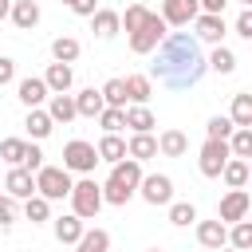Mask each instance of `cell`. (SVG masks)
Returning <instances> with one entry per match:
<instances>
[{
	"label": "cell",
	"mask_w": 252,
	"mask_h": 252,
	"mask_svg": "<svg viewBox=\"0 0 252 252\" xmlns=\"http://www.w3.org/2000/svg\"><path fill=\"white\" fill-rule=\"evenodd\" d=\"M158 59H154V75L158 83H165L169 91H189L201 83V75L209 71L197 39L189 32H165V39L154 47Z\"/></svg>",
	"instance_id": "obj_1"
},
{
	"label": "cell",
	"mask_w": 252,
	"mask_h": 252,
	"mask_svg": "<svg viewBox=\"0 0 252 252\" xmlns=\"http://www.w3.org/2000/svg\"><path fill=\"white\" fill-rule=\"evenodd\" d=\"M118 28H126V35H130V51L134 55H150L161 39H165V20L158 16V12H150L146 4H130L122 16H118Z\"/></svg>",
	"instance_id": "obj_2"
},
{
	"label": "cell",
	"mask_w": 252,
	"mask_h": 252,
	"mask_svg": "<svg viewBox=\"0 0 252 252\" xmlns=\"http://www.w3.org/2000/svg\"><path fill=\"white\" fill-rule=\"evenodd\" d=\"M67 197H71V213H75L79 220H94V217H98V209H102V189H98V181H94V177L75 181Z\"/></svg>",
	"instance_id": "obj_3"
},
{
	"label": "cell",
	"mask_w": 252,
	"mask_h": 252,
	"mask_svg": "<svg viewBox=\"0 0 252 252\" xmlns=\"http://www.w3.org/2000/svg\"><path fill=\"white\" fill-rule=\"evenodd\" d=\"M32 177H35V193L47 197V201H63V197L71 193V185H75L63 165H39Z\"/></svg>",
	"instance_id": "obj_4"
},
{
	"label": "cell",
	"mask_w": 252,
	"mask_h": 252,
	"mask_svg": "<svg viewBox=\"0 0 252 252\" xmlns=\"http://www.w3.org/2000/svg\"><path fill=\"white\" fill-rule=\"evenodd\" d=\"M94 165H98V150H94L91 142L71 138V142L63 146V169H67V173H94Z\"/></svg>",
	"instance_id": "obj_5"
},
{
	"label": "cell",
	"mask_w": 252,
	"mask_h": 252,
	"mask_svg": "<svg viewBox=\"0 0 252 252\" xmlns=\"http://www.w3.org/2000/svg\"><path fill=\"white\" fill-rule=\"evenodd\" d=\"M228 158H232L228 142H220V138H205L197 165H201V173H205V177H220V169H224V161H228Z\"/></svg>",
	"instance_id": "obj_6"
},
{
	"label": "cell",
	"mask_w": 252,
	"mask_h": 252,
	"mask_svg": "<svg viewBox=\"0 0 252 252\" xmlns=\"http://www.w3.org/2000/svg\"><path fill=\"white\" fill-rule=\"evenodd\" d=\"M138 193H142L146 205H169V201H173V181H169L165 173H150V177L142 173Z\"/></svg>",
	"instance_id": "obj_7"
},
{
	"label": "cell",
	"mask_w": 252,
	"mask_h": 252,
	"mask_svg": "<svg viewBox=\"0 0 252 252\" xmlns=\"http://www.w3.org/2000/svg\"><path fill=\"white\" fill-rule=\"evenodd\" d=\"M248 209H252V197H248V189H228V193L220 197L217 220H224V224H236V220H244V217H248Z\"/></svg>",
	"instance_id": "obj_8"
},
{
	"label": "cell",
	"mask_w": 252,
	"mask_h": 252,
	"mask_svg": "<svg viewBox=\"0 0 252 252\" xmlns=\"http://www.w3.org/2000/svg\"><path fill=\"white\" fill-rule=\"evenodd\" d=\"M197 12H201L197 0H165L158 16L165 20V28H189V24L197 20Z\"/></svg>",
	"instance_id": "obj_9"
},
{
	"label": "cell",
	"mask_w": 252,
	"mask_h": 252,
	"mask_svg": "<svg viewBox=\"0 0 252 252\" xmlns=\"http://www.w3.org/2000/svg\"><path fill=\"white\" fill-rule=\"evenodd\" d=\"M193 28H197V35H193V39H205V43H213V47L224 39V16H213V12H197Z\"/></svg>",
	"instance_id": "obj_10"
},
{
	"label": "cell",
	"mask_w": 252,
	"mask_h": 252,
	"mask_svg": "<svg viewBox=\"0 0 252 252\" xmlns=\"http://www.w3.org/2000/svg\"><path fill=\"white\" fill-rule=\"evenodd\" d=\"M16 94H20V102H24L28 110H32V106H43L51 91H47V83H43V79L28 75V79H20V83H16Z\"/></svg>",
	"instance_id": "obj_11"
},
{
	"label": "cell",
	"mask_w": 252,
	"mask_h": 252,
	"mask_svg": "<svg viewBox=\"0 0 252 252\" xmlns=\"http://www.w3.org/2000/svg\"><path fill=\"white\" fill-rule=\"evenodd\" d=\"M110 181H118L122 189L138 193V181H142V161H134V158H122V161H114V169H110Z\"/></svg>",
	"instance_id": "obj_12"
},
{
	"label": "cell",
	"mask_w": 252,
	"mask_h": 252,
	"mask_svg": "<svg viewBox=\"0 0 252 252\" xmlns=\"http://www.w3.org/2000/svg\"><path fill=\"white\" fill-rule=\"evenodd\" d=\"M4 189H8V197H20V201H24V197L35 193V177H32L24 165H12L8 177H4Z\"/></svg>",
	"instance_id": "obj_13"
},
{
	"label": "cell",
	"mask_w": 252,
	"mask_h": 252,
	"mask_svg": "<svg viewBox=\"0 0 252 252\" xmlns=\"http://www.w3.org/2000/svg\"><path fill=\"white\" fill-rule=\"evenodd\" d=\"M197 240H201V248H224L228 244V224L224 220H201L197 224Z\"/></svg>",
	"instance_id": "obj_14"
},
{
	"label": "cell",
	"mask_w": 252,
	"mask_h": 252,
	"mask_svg": "<svg viewBox=\"0 0 252 252\" xmlns=\"http://www.w3.org/2000/svg\"><path fill=\"white\" fill-rule=\"evenodd\" d=\"M8 16H12V24H16L20 32H32V28L39 24V4H35V0H12Z\"/></svg>",
	"instance_id": "obj_15"
},
{
	"label": "cell",
	"mask_w": 252,
	"mask_h": 252,
	"mask_svg": "<svg viewBox=\"0 0 252 252\" xmlns=\"http://www.w3.org/2000/svg\"><path fill=\"white\" fill-rule=\"evenodd\" d=\"M122 118H126V126H130L134 134H150V130H154V114H150L146 102H130V106H122Z\"/></svg>",
	"instance_id": "obj_16"
},
{
	"label": "cell",
	"mask_w": 252,
	"mask_h": 252,
	"mask_svg": "<svg viewBox=\"0 0 252 252\" xmlns=\"http://www.w3.org/2000/svg\"><path fill=\"white\" fill-rule=\"evenodd\" d=\"M51 228H55V240H59V244H75V240L83 236V228H87V224H83L75 213H63V217H55V220H51Z\"/></svg>",
	"instance_id": "obj_17"
},
{
	"label": "cell",
	"mask_w": 252,
	"mask_h": 252,
	"mask_svg": "<svg viewBox=\"0 0 252 252\" xmlns=\"http://www.w3.org/2000/svg\"><path fill=\"white\" fill-rule=\"evenodd\" d=\"M43 83H47V91H51V94H63V91H71V83H75V71H71V63H51V67H47V75H43Z\"/></svg>",
	"instance_id": "obj_18"
},
{
	"label": "cell",
	"mask_w": 252,
	"mask_h": 252,
	"mask_svg": "<svg viewBox=\"0 0 252 252\" xmlns=\"http://www.w3.org/2000/svg\"><path fill=\"white\" fill-rule=\"evenodd\" d=\"M102 106H106V102H102V91H94V87H87V91L75 94V114H79V118H98Z\"/></svg>",
	"instance_id": "obj_19"
},
{
	"label": "cell",
	"mask_w": 252,
	"mask_h": 252,
	"mask_svg": "<svg viewBox=\"0 0 252 252\" xmlns=\"http://www.w3.org/2000/svg\"><path fill=\"white\" fill-rule=\"evenodd\" d=\"M24 126H28V138H32V142H43V138H47V134L55 130L51 114H47V110H39V106H32V110H28Z\"/></svg>",
	"instance_id": "obj_20"
},
{
	"label": "cell",
	"mask_w": 252,
	"mask_h": 252,
	"mask_svg": "<svg viewBox=\"0 0 252 252\" xmlns=\"http://www.w3.org/2000/svg\"><path fill=\"white\" fill-rule=\"evenodd\" d=\"M126 158H134V161H150V158H158V138H154V134H130V142H126Z\"/></svg>",
	"instance_id": "obj_21"
},
{
	"label": "cell",
	"mask_w": 252,
	"mask_h": 252,
	"mask_svg": "<svg viewBox=\"0 0 252 252\" xmlns=\"http://www.w3.org/2000/svg\"><path fill=\"white\" fill-rule=\"evenodd\" d=\"M91 32H94L98 39H114V35H118V12H110V8H94V16H91Z\"/></svg>",
	"instance_id": "obj_22"
},
{
	"label": "cell",
	"mask_w": 252,
	"mask_h": 252,
	"mask_svg": "<svg viewBox=\"0 0 252 252\" xmlns=\"http://www.w3.org/2000/svg\"><path fill=\"white\" fill-rule=\"evenodd\" d=\"M47 114H51V122H71V118H79L75 114V94H47Z\"/></svg>",
	"instance_id": "obj_23"
},
{
	"label": "cell",
	"mask_w": 252,
	"mask_h": 252,
	"mask_svg": "<svg viewBox=\"0 0 252 252\" xmlns=\"http://www.w3.org/2000/svg\"><path fill=\"white\" fill-rule=\"evenodd\" d=\"M75 252H110V232L106 228H83L75 240Z\"/></svg>",
	"instance_id": "obj_24"
},
{
	"label": "cell",
	"mask_w": 252,
	"mask_h": 252,
	"mask_svg": "<svg viewBox=\"0 0 252 252\" xmlns=\"http://www.w3.org/2000/svg\"><path fill=\"white\" fill-rule=\"evenodd\" d=\"M94 150H98V161H110V165H114V161H122V158H126V142H122V138H118V134H102V138H98V146H94Z\"/></svg>",
	"instance_id": "obj_25"
},
{
	"label": "cell",
	"mask_w": 252,
	"mask_h": 252,
	"mask_svg": "<svg viewBox=\"0 0 252 252\" xmlns=\"http://www.w3.org/2000/svg\"><path fill=\"white\" fill-rule=\"evenodd\" d=\"M220 177H224L228 189H244V185H248V161H244V158H228L224 169H220Z\"/></svg>",
	"instance_id": "obj_26"
},
{
	"label": "cell",
	"mask_w": 252,
	"mask_h": 252,
	"mask_svg": "<svg viewBox=\"0 0 252 252\" xmlns=\"http://www.w3.org/2000/svg\"><path fill=\"white\" fill-rule=\"evenodd\" d=\"M122 83H126V102H150V94H154V83H150L146 75H126Z\"/></svg>",
	"instance_id": "obj_27"
},
{
	"label": "cell",
	"mask_w": 252,
	"mask_h": 252,
	"mask_svg": "<svg viewBox=\"0 0 252 252\" xmlns=\"http://www.w3.org/2000/svg\"><path fill=\"white\" fill-rule=\"evenodd\" d=\"M189 150V138L181 134V130H165L161 138H158V154H165V158H181Z\"/></svg>",
	"instance_id": "obj_28"
},
{
	"label": "cell",
	"mask_w": 252,
	"mask_h": 252,
	"mask_svg": "<svg viewBox=\"0 0 252 252\" xmlns=\"http://www.w3.org/2000/svg\"><path fill=\"white\" fill-rule=\"evenodd\" d=\"M24 217H28L32 224H43V220H51V201H47V197H39V193L24 197Z\"/></svg>",
	"instance_id": "obj_29"
},
{
	"label": "cell",
	"mask_w": 252,
	"mask_h": 252,
	"mask_svg": "<svg viewBox=\"0 0 252 252\" xmlns=\"http://www.w3.org/2000/svg\"><path fill=\"white\" fill-rule=\"evenodd\" d=\"M79 39L75 35H59V39H51V55H55V63H75L79 59Z\"/></svg>",
	"instance_id": "obj_30"
},
{
	"label": "cell",
	"mask_w": 252,
	"mask_h": 252,
	"mask_svg": "<svg viewBox=\"0 0 252 252\" xmlns=\"http://www.w3.org/2000/svg\"><path fill=\"white\" fill-rule=\"evenodd\" d=\"M232 126H252V94L248 91H240V94H232Z\"/></svg>",
	"instance_id": "obj_31"
},
{
	"label": "cell",
	"mask_w": 252,
	"mask_h": 252,
	"mask_svg": "<svg viewBox=\"0 0 252 252\" xmlns=\"http://www.w3.org/2000/svg\"><path fill=\"white\" fill-rule=\"evenodd\" d=\"M228 150L232 158H252V126H236L228 134Z\"/></svg>",
	"instance_id": "obj_32"
},
{
	"label": "cell",
	"mask_w": 252,
	"mask_h": 252,
	"mask_svg": "<svg viewBox=\"0 0 252 252\" xmlns=\"http://www.w3.org/2000/svg\"><path fill=\"white\" fill-rule=\"evenodd\" d=\"M205 63H209V67H213L217 75H232V71H236V55H232L228 47H220V43L213 47V55H209Z\"/></svg>",
	"instance_id": "obj_33"
},
{
	"label": "cell",
	"mask_w": 252,
	"mask_h": 252,
	"mask_svg": "<svg viewBox=\"0 0 252 252\" xmlns=\"http://www.w3.org/2000/svg\"><path fill=\"white\" fill-rule=\"evenodd\" d=\"M193 220H197V209H193L189 201H169V224L185 228V224H193Z\"/></svg>",
	"instance_id": "obj_34"
},
{
	"label": "cell",
	"mask_w": 252,
	"mask_h": 252,
	"mask_svg": "<svg viewBox=\"0 0 252 252\" xmlns=\"http://www.w3.org/2000/svg\"><path fill=\"white\" fill-rule=\"evenodd\" d=\"M228 244H232L236 252H248V248H252V224H248V220H236V224L228 228Z\"/></svg>",
	"instance_id": "obj_35"
},
{
	"label": "cell",
	"mask_w": 252,
	"mask_h": 252,
	"mask_svg": "<svg viewBox=\"0 0 252 252\" xmlns=\"http://www.w3.org/2000/svg\"><path fill=\"white\" fill-rule=\"evenodd\" d=\"M24 150H28L24 138H4V142H0V158H4L8 165H20V161H24Z\"/></svg>",
	"instance_id": "obj_36"
},
{
	"label": "cell",
	"mask_w": 252,
	"mask_h": 252,
	"mask_svg": "<svg viewBox=\"0 0 252 252\" xmlns=\"http://www.w3.org/2000/svg\"><path fill=\"white\" fill-rule=\"evenodd\" d=\"M98 122H102V130H106V134H118V130H126V118H122V106H102V114H98Z\"/></svg>",
	"instance_id": "obj_37"
},
{
	"label": "cell",
	"mask_w": 252,
	"mask_h": 252,
	"mask_svg": "<svg viewBox=\"0 0 252 252\" xmlns=\"http://www.w3.org/2000/svg\"><path fill=\"white\" fill-rule=\"evenodd\" d=\"M98 189H102V205H126V201L134 197L130 189H122V185L110 181V177H106V185H98Z\"/></svg>",
	"instance_id": "obj_38"
},
{
	"label": "cell",
	"mask_w": 252,
	"mask_h": 252,
	"mask_svg": "<svg viewBox=\"0 0 252 252\" xmlns=\"http://www.w3.org/2000/svg\"><path fill=\"white\" fill-rule=\"evenodd\" d=\"M102 102H106V106H126V83H122V79H110V83L102 87Z\"/></svg>",
	"instance_id": "obj_39"
},
{
	"label": "cell",
	"mask_w": 252,
	"mask_h": 252,
	"mask_svg": "<svg viewBox=\"0 0 252 252\" xmlns=\"http://www.w3.org/2000/svg\"><path fill=\"white\" fill-rule=\"evenodd\" d=\"M236 126H232V118H209V126H205V138H220V142H228V134H232Z\"/></svg>",
	"instance_id": "obj_40"
},
{
	"label": "cell",
	"mask_w": 252,
	"mask_h": 252,
	"mask_svg": "<svg viewBox=\"0 0 252 252\" xmlns=\"http://www.w3.org/2000/svg\"><path fill=\"white\" fill-rule=\"evenodd\" d=\"M20 165H24L28 173H35V169L43 165V150H39L35 142H28V150H24V161H20Z\"/></svg>",
	"instance_id": "obj_41"
},
{
	"label": "cell",
	"mask_w": 252,
	"mask_h": 252,
	"mask_svg": "<svg viewBox=\"0 0 252 252\" xmlns=\"http://www.w3.org/2000/svg\"><path fill=\"white\" fill-rule=\"evenodd\" d=\"M16 220V197L0 193V224H12Z\"/></svg>",
	"instance_id": "obj_42"
},
{
	"label": "cell",
	"mask_w": 252,
	"mask_h": 252,
	"mask_svg": "<svg viewBox=\"0 0 252 252\" xmlns=\"http://www.w3.org/2000/svg\"><path fill=\"white\" fill-rule=\"evenodd\" d=\"M236 35H244V39H252V8H244V12L236 16Z\"/></svg>",
	"instance_id": "obj_43"
},
{
	"label": "cell",
	"mask_w": 252,
	"mask_h": 252,
	"mask_svg": "<svg viewBox=\"0 0 252 252\" xmlns=\"http://www.w3.org/2000/svg\"><path fill=\"white\" fill-rule=\"evenodd\" d=\"M67 8H71L75 16H94V8H98V0H71Z\"/></svg>",
	"instance_id": "obj_44"
},
{
	"label": "cell",
	"mask_w": 252,
	"mask_h": 252,
	"mask_svg": "<svg viewBox=\"0 0 252 252\" xmlns=\"http://www.w3.org/2000/svg\"><path fill=\"white\" fill-rule=\"evenodd\" d=\"M12 79H16V63L12 59H0V87H8Z\"/></svg>",
	"instance_id": "obj_45"
},
{
	"label": "cell",
	"mask_w": 252,
	"mask_h": 252,
	"mask_svg": "<svg viewBox=\"0 0 252 252\" xmlns=\"http://www.w3.org/2000/svg\"><path fill=\"white\" fill-rule=\"evenodd\" d=\"M201 4V12H213V16H224V4L228 0H197Z\"/></svg>",
	"instance_id": "obj_46"
},
{
	"label": "cell",
	"mask_w": 252,
	"mask_h": 252,
	"mask_svg": "<svg viewBox=\"0 0 252 252\" xmlns=\"http://www.w3.org/2000/svg\"><path fill=\"white\" fill-rule=\"evenodd\" d=\"M8 8H12V0H0V20L8 16Z\"/></svg>",
	"instance_id": "obj_47"
},
{
	"label": "cell",
	"mask_w": 252,
	"mask_h": 252,
	"mask_svg": "<svg viewBox=\"0 0 252 252\" xmlns=\"http://www.w3.org/2000/svg\"><path fill=\"white\" fill-rule=\"evenodd\" d=\"M217 252H236V248H217Z\"/></svg>",
	"instance_id": "obj_48"
},
{
	"label": "cell",
	"mask_w": 252,
	"mask_h": 252,
	"mask_svg": "<svg viewBox=\"0 0 252 252\" xmlns=\"http://www.w3.org/2000/svg\"><path fill=\"white\" fill-rule=\"evenodd\" d=\"M236 4H244V8H248V4H252V0H236Z\"/></svg>",
	"instance_id": "obj_49"
},
{
	"label": "cell",
	"mask_w": 252,
	"mask_h": 252,
	"mask_svg": "<svg viewBox=\"0 0 252 252\" xmlns=\"http://www.w3.org/2000/svg\"><path fill=\"white\" fill-rule=\"evenodd\" d=\"M63 4H71V0H63Z\"/></svg>",
	"instance_id": "obj_50"
},
{
	"label": "cell",
	"mask_w": 252,
	"mask_h": 252,
	"mask_svg": "<svg viewBox=\"0 0 252 252\" xmlns=\"http://www.w3.org/2000/svg\"><path fill=\"white\" fill-rule=\"evenodd\" d=\"M150 252H158V248H150Z\"/></svg>",
	"instance_id": "obj_51"
}]
</instances>
